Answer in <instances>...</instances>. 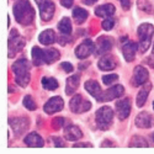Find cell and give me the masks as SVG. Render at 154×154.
I'll list each match as a JSON object with an SVG mask.
<instances>
[{
    "label": "cell",
    "instance_id": "obj_1",
    "mask_svg": "<svg viewBox=\"0 0 154 154\" xmlns=\"http://www.w3.org/2000/svg\"><path fill=\"white\" fill-rule=\"evenodd\" d=\"M12 11H14V16L19 23L23 25V26L32 23L35 11L31 4L29 3V0H19L17 3H15Z\"/></svg>",
    "mask_w": 154,
    "mask_h": 154
},
{
    "label": "cell",
    "instance_id": "obj_35",
    "mask_svg": "<svg viewBox=\"0 0 154 154\" xmlns=\"http://www.w3.org/2000/svg\"><path fill=\"white\" fill-rule=\"evenodd\" d=\"M64 119H62V117H57V119H54V121L52 122V125H53V127L54 128H60L63 125H64Z\"/></svg>",
    "mask_w": 154,
    "mask_h": 154
},
{
    "label": "cell",
    "instance_id": "obj_15",
    "mask_svg": "<svg viewBox=\"0 0 154 154\" xmlns=\"http://www.w3.org/2000/svg\"><path fill=\"white\" fill-rule=\"evenodd\" d=\"M112 38L107 37V36H101L97 38V42L95 46V51H96V54H105L107 53L112 48Z\"/></svg>",
    "mask_w": 154,
    "mask_h": 154
},
{
    "label": "cell",
    "instance_id": "obj_45",
    "mask_svg": "<svg viewBox=\"0 0 154 154\" xmlns=\"http://www.w3.org/2000/svg\"><path fill=\"white\" fill-rule=\"evenodd\" d=\"M153 109H154V102H153Z\"/></svg>",
    "mask_w": 154,
    "mask_h": 154
},
{
    "label": "cell",
    "instance_id": "obj_36",
    "mask_svg": "<svg viewBox=\"0 0 154 154\" xmlns=\"http://www.w3.org/2000/svg\"><path fill=\"white\" fill-rule=\"evenodd\" d=\"M120 3L125 10H128L131 8V0H120Z\"/></svg>",
    "mask_w": 154,
    "mask_h": 154
},
{
    "label": "cell",
    "instance_id": "obj_27",
    "mask_svg": "<svg viewBox=\"0 0 154 154\" xmlns=\"http://www.w3.org/2000/svg\"><path fill=\"white\" fill-rule=\"evenodd\" d=\"M152 88V85H147L144 89H142L138 95H137V106L138 107H142L144 104H146V101H147V97H148V94H149V89Z\"/></svg>",
    "mask_w": 154,
    "mask_h": 154
},
{
    "label": "cell",
    "instance_id": "obj_9",
    "mask_svg": "<svg viewBox=\"0 0 154 154\" xmlns=\"http://www.w3.org/2000/svg\"><path fill=\"white\" fill-rule=\"evenodd\" d=\"M125 93V88L122 85H113L109 90L102 91V94L99 96L97 101H111L113 99H117L122 96Z\"/></svg>",
    "mask_w": 154,
    "mask_h": 154
},
{
    "label": "cell",
    "instance_id": "obj_2",
    "mask_svg": "<svg viewBox=\"0 0 154 154\" xmlns=\"http://www.w3.org/2000/svg\"><path fill=\"white\" fill-rule=\"evenodd\" d=\"M31 57H32V63L33 66L38 67L41 64H51L54 63L56 60L59 59L60 54L57 49L51 48V49H41L38 47H33L31 51Z\"/></svg>",
    "mask_w": 154,
    "mask_h": 154
},
{
    "label": "cell",
    "instance_id": "obj_29",
    "mask_svg": "<svg viewBox=\"0 0 154 154\" xmlns=\"http://www.w3.org/2000/svg\"><path fill=\"white\" fill-rule=\"evenodd\" d=\"M42 85L47 90H56L58 88V82L54 78H42Z\"/></svg>",
    "mask_w": 154,
    "mask_h": 154
},
{
    "label": "cell",
    "instance_id": "obj_39",
    "mask_svg": "<svg viewBox=\"0 0 154 154\" xmlns=\"http://www.w3.org/2000/svg\"><path fill=\"white\" fill-rule=\"evenodd\" d=\"M147 63L149 64V66H150L152 68H154V53H153V54L147 59Z\"/></svg>",
    "mask_w": 154,
    "mask_h": 154
},
{
    "label": "cell",
    "instance_id": "obj_24",
    "mask_svg": "<svg viewBox=\"0 0 154 154\" xmlns=\"http://www.w3.org/2000/svg\"><path fill=\"white\" fill-rule=\"evenodd\" d=\"M38 41H40L42 45L48 46V45H52L56 41V33L53 30H46L43 31L40 36H38Z\"/></svg>",
    "mask_w": 154,
    "mask_h": 154
},
{
    "label": "cell",
    "instance_id": "obj_28",
    "mask_svg": "<svg viewBox=\"0 0 154 154\" xmlns=\"http://www.w3.org/2000/svg\"><path fill=\"white\" fill-rule=\"evenodd\" d=\"M128 146H130V147H142V148L149 147L147 140L143 137H139V136H134L131 139V142H130V144H128Z\"/></svg>",
    "mask_w": 154,
    "mask_h": 154
},
{
    "label": "cell",
    "instance_id": "obj_14",
    "mask_svg": "<svg viewBox=\"0 0 154 154\" xmlns=\"http://www.w3.org/2000/svg\"><path fill=\"white\" fill-rule=\"evenodd\" d=\"M64 106V101L62 97L59 96H54L52 99H49L47 102H46V105L43 107L45 112L48 113V115H52V113H56L58 111H60Z\"/></svg>",
    "mask_w": 154,
    "mask_h": 154
},
{
    "label": "cell",
    "instance_id": "obj_16",
    "mask_svg": "<svg viewBox=\"0 0 154 154\" xmlns=\"http://www.w3.org/2000/svg\"><path fill=\"white\" fill-rule=\"evenodd\" d=\"M116 66H117L116 59H115L112 56H104V57H101V59L97 63V67L101 70H105V72L113 70L115 68H116Z\"/></svg>",
    "mask_w": 154,
    "mask_h": 154
},
{
    "label": "cell",
    "instance_id": "obj_43",
    "mask_svg": "<svg viewBox=\"0 0 154 154\" xmlns=\"http://www.w3.org/2000/svg\"><path fill=\"white\" fill-rule=\"evenodd\" d=\"M152 142H153V143H154V133H153V134H152Z\"/></svg>",
    "mask_w": 154,
    "mask_h": 154
},
{
    "label": "cell",
    "instance_id": "obj_22",
    "mask_svg": "<svg viewBox=\"0 0 154 154\" xmlns=\"http://www.w3.org/2000/svg\"><path fill=\"white\" fill-rule=\"evenodd\" d=\"M84 86H85V89H86V91L90 94L91 96H94L96 100H97L99 96L102 94V90H101L99 83L95 82V80H88Z\"/></svg>",
    "mask_w": 154,
    "mask_h": 154
},
{
    "label": "cell",
    "instance_id": "obj_17",
    "mask_svg": "<svg viewBox=\"0 0 154 154\" xmlns=\"http://www.w3.org/2000/svg\"><path fill=\"white\" fill-rule=\"evenodd\" d=\"M137 43L132 42V41H128L126 45H123L122 47V52H123V57L127 62H132L136 57V52H137Z\"/></svg>",
    "mask_w": 154,
    "mask_h": 154
},
{
    "label": "cell",
    "instance_id": "obj_12",
    "mask_svg": "<svg viewBox=\"0 0 154 154\" xmlns=\"http://www.w3.org/2000/svg\"><path fill=\"white\" fill-rule=\"evenodd\" d=\"M9 123L12 127V131H14L15 136H17V137L21 136L22 133H25L29 128V120L25 117H17L14 120H10Z\"/></svg>",
    "mask_w": 154,
    "mask_h": 154
},
{
    "label": "cell",
    "instance_id": "obj_11",
    "mask_svg": "<svg viewBox=\"0 0 154 154\" xmlns=\"http://www.w3.org/2000/svg\"><path fill=\"white\" fill-rule=\"evenodd\" d=\"M95 51V46L93 43V41L90 40H85L84 42H82L78 47L75 48V56L79 59H85L90 56Z\"/></svg>",
    "mask_w": 154,
    "mask_h": 154
},
{
    "label": "cell",
    "instance_id": "obj_23",
    "mask_svg": "<svg viewBox=\"0 0 154 154\" xmlns=\"http://www.w3.org/2000/svg\"><path fill=\"white\" fill-rule=\"evenodd\" d=\"M79 80L80 76L78 74H74L67 79V86H66V94L67 95H72L79 86Z\"/></svg>",
    "mask_w": 154,
    "mask_h": 154
},
{
    "label": "cell",
    "instance_id": "obj_6",
    "mask_svg": "<svg viewBox=\"0 0 154 154\" xmlns=\"http://www.w3.org/2000/svg\"><path fill=\"white\" fill-rule=\"evenodd\" d=\"M26 42H25L23 38L17 33L16 30H12L11 33H10V37H9V58L14 57L19 51H21Z\"/></svg>",
    "mask_w": 154,
    "mask_h": 154
},
{
    "label": "cell",
    "instance_id": "obj_44",
    "mask_svg": "<svg viewBox=\"0 0 154 154\" xmlns=\"http://www.w3.org/2000/svg\"><path fill=\"white\" fill-rule=\"evenodd\" d=\"M152 52H153V53H154V45H153V49H152Z\"/></svg>",
    "mask_w": 154,
    "mask_h": 154
},
{
    "label": "cell",
    "instance_id": "obj_30",
    "mask_svg": "<svg viewBox=\"0 0 154 154\" xmlns=\"http://www.w3.org/2000/svg\"><path fill=\"white\" fill-rule=\"evenodd\" d=\"M23 106L26 107L27 110H30V111H33V110H36V102L33 101V99H32V96H30V95H26L23 97Z\"/></svg>",
    "mask_w": 154,
    "mask_h": 154
},
{
    "label": "cell",
    "instance_id": "obj_40",
    "mask_svg": "<svg viewBox=\"0 0 154 154\" xmlns=\"http://www.w3.org/2000/svg\"><path fill=\"white\" fill-rule=\"evenodd\" d=\"M74 147L75 148H78V147H91V144L90 143H75Z\"/></svg>",
    "mask_w": 154,
    "mask_h": 154
},
{
    "label": "cell",
    "instance_id": "obj_31",
    "mask_svg": "<svg viewBox=\"0 0 154 154\" xmlns=\"http://www.w3.org/2000/svg\"><path fill=\"white\" fill-rule=\"evenodd\" d=\"M137 3H138V8L144 11V12H152V5L150 3L148 2V0H137Z\"/></svg>",
    "mask_w": 154,
    "mask_h": 154
},
{
    "label": "cell",
    "instance_id": "obj_8",
    "mask_svg": "<svg viewBox=\"0 0 154 154\" xmlns=\"http://www.w3.org/2000/svg\"><path fill=\"white\" fill-rule=\"evenodd\" d=\"M70 110L75 113H82V112H86L91 109V104L88 100H85L82 95H75L72 97L70 102H69Z\"/></svg>",
    "mask_w": 154,
    "mask_h": 154
},
{
    "label": "cell",
    "instance_id": "obj_42",
    "mask_svg": "<svg viewBox=\"0 0 154 154\" xmlns=\"http://www.w3.org/2000/svg\"><path fill=\"white\" fill-rule=\"evenodd\" d=\"M95 2H96V0H84V3L88 4V5H91V4H94Z\"/></svg>",
    "mask_w": 154,
    "mask_h": 154
},
{
    "label": "cell",
    "instance_id": "obj_38",
    "mask_svg": "<svg viewBox=\"0 0 154 154\" xmlns=\"http://www.w3.org/2000/svg\"><path fill=\"white\" fill-rule=\"evenodd\" d=\"M53 142H54V146L56 147H64V146H66V144H64L63 142H60V139L59 138H56V137H53Z\"/></svg>",
    "mask_w": 154,
    "mask_h": 154
},
{
    "label": "cell",
    "instance_id": "obj_18",
    "mask_svg": "<svg viewBox=\"0 0 154 154\" xmlns=\"http://www.w3.org/2000/svg\"><path fill=\"white\" fill-rule=\"evenodd\" d=\"M25 144L32 148H40V147H43L45 142L40 134H37L36 132H32V133H29L26 138H25Z\"/></svg>",
    "mask_w": 154,
    "mask_h": 154
},
{
    "label": "cell",
    "instance_id": "obj_7",
    "mask_svg": "<svg viewBox=\"0 0 154 154\" xmlns=\"http://www.w3.org/2000/svg\"><path fill=\"white\" fill-rule=\"evenodd\" d=\"M38 9H40V15L43 21H49L54 15L56 6L51 0H35Z\"/></svg>",
    "mask_w": 154,
    "mask_h": 154
},
{
    "label": "cell",
    "instance_id": "obj_21",
    "mask_svg": "<svg viewBox=\"0 0 154 154\" xmlns=\"http://www.w3.org/2000/svg\"><path fill=\"white\" fill-rule=\"evenodd\" d=\"M115 6L112 4H104V5H100L95 9V14L96 16H102V17H110L115 14Z\"/></svg>",
    "mask_w": 154,
    "mask_h": 154
},
{
    "label": "cell",
    "instance_id": "obj_4",
    "mask_svg": "<svg viewBox=\"0 0 154 154\" xmlns=\"http://www.w3.org/2000/svg\"><path fill=\"white\" fill-rule=\"evenodd\" d=\"M153 35H154V26L150 23H142L138 27V37H139L138 48L142 53H144L149 48Z\"/></svg>",
    "mask_w": 154,
    "mask_h": 154
},
{
    "label": "cell",
    "instance_id": "obj_10",
    "mask_svg": "<svg viewBox=\"0 0 154 154\" xmlns=\"http://www.w3.org/2000/svg\"><path fill=\"white\" fill-rule=\"evenodd\" d=\"M148 78H149L148 70L143 66H137L134 68L133 76H132L131 82H132L133 86H140V85H143L146 82H148Z\"/></svg>",
    "mask_w": 154,
    "mask_h": 154
},
{
    "label": "cell",
    "instance_id": "obj_26",
    "mask_svg": "<svg viewBox=\"0 0 154 154\" xmlns=\"http://www.w3.org/2000/svg\"><path fill=\"white\" fill-rule=\"evenodd\" d=\"M73 17L76 23H83L88 19V11L82 8H75L73 10Z\"/></svg>",
    "mask_w": 154,
    "mask_h": 154
},
{
    "label": "cell",
    "instance_id": "obj_3",
    "mask_svg": "<svg viewBox=\"0 0 154 154\" xmlns=\"http://www.w3.org/2000/svg\"><path fill=\"white\" fill-rule=\"evenodd\" d=\"M30 69H31V64L25 58H21L12 64V72H14V75H15V82L22 88L27 86V84L30 83V78H31Z\"/></svg>",
    "mask_w": 154,
    "mask_h": 154
},
{
    "label": "cell",
    "instance_id": "obj_32",
    "mask_svg": "<svg viewBox=\"0 0 154 154\" xmlns=\"http://www.w3.org/2000/svg\"><path fill=\"white\" fill-rule=\"evenodd\" d=\"M101 26H102V29H104V30L110 31V30L113 29V26H115V20L111 19V16H110V17H107V19H105L104 21H102Z\"/></svg>",
    "mask_w": 154,
    "mask_h": 154
},
{
    "label": "cell",
    "instance_id": "obj_33",
    "mask_svg": "<svg viewBox=\"0 0 154 154\" xmlns=\"http://www.w3.org/2000/svg\"><path fill=\"white\" fill-rule=\"evenodd\" d=\"M117 79H119V75L117 74H107V75L102 76V82H104L105 85H110L111 83L116 82Z\"/></svg>",
    "mask_w": 154,
    "mask_h": 154
},
{
    "label": "cell",
    "instance_id": "obj_20",
    "mask_svg": "<svg viewBox=\"0 0 154 154\" xmlns=\"http://www.w3.org/2000/svg\"><path fill=\"white\" fill-rule=\"evenodd\" d=\"M153 125V121H152V116L143 111V112H140L139 115H137V117H136V126L137 127H140V128H149L150 126Z\"/></svg>",
    "mask_w": 154,
    "mask_h": 154
},
{
    "label": "cell",
    "instance_id": "obj_13",
    "mask_svg": "<svg viewBox=\"0 0 154 154\" xmlns=\"http://www.w3.org/2000/svg\"><path fill=\"white\" fill-rule=\"evenodd\" d=\"M116 112H117V117L123 121L126 120L131 113V101L130 99H123L116 102Z\"/></svg>",
    "mask_w": 154,
    "mask_h": 154
},
{
    "label": "cell",
    "instance_id": "obj_41",
    "mask_svg": "<svg viewBox=\"0 0 154 154\" xmlns=\"http://www.w3.org/2000/svg\"><path fill=\"white\" fill-rule=\"evenodd\" d=\"M101 147H115V144L111 142H104V143H101Z\"/></svg>",
    "mask_w": 154,
    "mask_h": 154
},
{
    "label": "cell",
    "instance_id": "obj_37",
    "mask_svg": "<svg viewBox=\"0 0 154 154\" xmlns=\"http://www.w3.org/2000/svg\"><path fill=\"white\" fill-rule=\"evenodd\" d=\"M73 2H74V0H60V4H62L64 8H72Z\"/></svg>",
    "mask_w": 154,
    "mask_h": 154
},
{
    "label": "cell",
    "instance_id": "obj_19",
    "mask_svg": "<svg viewBox=\"0 0 154 154\" xmlns=\"http://www.w3.org/2000/svg\"><path fill=\"white\" fill-rule=\"evenodd\" d=\"M82 137H83V133L80 131V128L76 127V126L70 125L64 130V138L68 139V140H78Z\"/></svg>",
    "mask_w": 154,
    "mask_h": 154
},
{
    "label": "cell",
    "instance_id": "obj_25",
    "mask_svg": "<svg viewBox=\"0 0 154 154\" xmlns=\"http://www.w3.org/2000/svg\"><path fill=\"white\" fill-rule=\"evenodd\" d=\"M58 29H59L60 33L64 35V36L70 35L72 33V22H70V20L68 17H63L58 23Z\"/></svg>",
    "mask_w": 154,
    "mask_h": 154
},
{
    "label": "cell",
    "instance_id": "obj_34",
    "mask_svg": "<svg viewBox=\"0 0 154 154\" xmlns=\"http://www.w3.org/2000/svg\"><path fill=\"white\" fill-rule=\"evenodd\" d=\"M60 66H62V68L64 69V72H66V73H72L73 72V66L69 62H63Z\"/></svg>",
    "mask_w": 154,
    "mask_h": 154
},
{
    "label": "cell",
    "instance_id": "obj_5",
    "mask_svg": "<svg viewBox=\"0 0 154 154\" xmlns=\"http://www.w3.org/2000/svg\"><path fill=\"white\" fill-rule=\"evenodd\" d=\"M95 119H96V123L97 127L102 131H106L109 130V127L112 123V119H113V111L111 110V107L109 106H104L96 111L95 115Z\"/></svg>",
    "mask_w": 154,
    "mask_h": 154
}]
</instances>
